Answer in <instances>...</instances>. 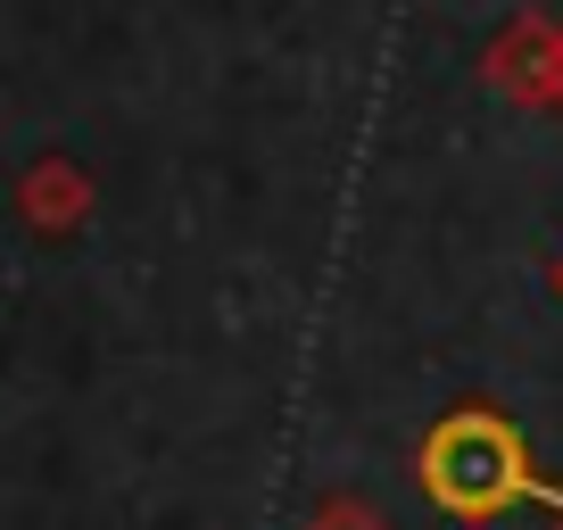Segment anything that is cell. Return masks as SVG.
I'll return each instance as SVG.
<instances>
[{"label": "cell", "mask_w": 563, "mask_h": 530, "mask_svg": "<svg viewBox=\"0 0 563 530\" xmlns=\"http://www.w3.org/2000/svg\"><path fill=\"white\" fill-rule=\"evenodd\" d=\"M422 489L440 497L448 514H497V506H514V497L563 506V497L530 473L522 440H514L497 415H456V423L431 431V448H422Z\"/></svg>", "instance_id": "6da1fadb"}]
</instances>
